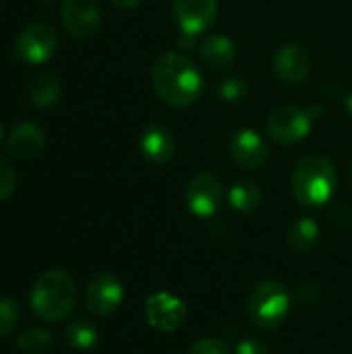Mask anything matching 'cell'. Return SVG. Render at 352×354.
<instances>
[{"mask_svg":"<svg viewBox=\"0 0 352 354\" xmlns=\"http://www.w3.org/2000/svg\"><path fill=\"white\" fill-rule=\"evenodd\" d=\"M75 301H77V284L66 270H58V268L44 272L35 280L29 292L31 311L48 324L66 319L75 307Z\"/></svg>","mask_w":352,"mask_h":354,"instance_id":"7a4b0ae2","label":"cell"},{"mask_svg":"<svg viewBox=\"0 0 352 354\" xmlns=\"http://www.w3.org/2000/svg\"><path fill=\"white\" fill-rule=\"evenodd\" d=\"M351 176H352V170H351Z\"/></svg>","mask_w":352,"mask_h":354,"instance_id":"4dcf8cb0","label":"cell"},{"mask_svg":"<svg viewBox=\"0 0 352 354\" xmlns=\"http://www.w3.org/2000/svg\"><path fill=\"white\" fill-rule=\"evenodd\" d=\"M60 93H62V85H60V79L54 75V73H39L31 79V85H29V102L39 108V110H46V108H52L58 100H60Z\"/></svg>","mask_w":352,"mask_h":354,"instance_id":"e0dca14e","label":"cell"},{"mask_svg":"<svg viewBox=\"0 0 352 354\" xmlns=\"http://www.w3.org/2000/svg\"><path fill=\"white\" fill-rule=\"evenodd\" d=\"M151 87L164 104L172 108H187L199 100L203 79L185 54L164 52L151 66Z\"/></svg>","mask_w":352,"mask_h":354,"instance_id":"6da1fadb","label":"cell"},{"mask_svg":"<svg viewBox=\"0 0 352 354\" xmlns=\"http://www.w3.org/2000/svg\"><path fill=\"white\" fill-rule=\"evenodd\" d=\"M199 56L210 68H228L237 60V44L222 33H214L201 39Z\"/></svg>","mask_w":352,"mask_h":354,"instance_id":"2e32d148","label":"cell"},{"mask_svg":"<svg viewBox=\"0 0 352 354\" xmlns=\"http://www.w3.org/2000/svg\"><path fill=\"white\" fill-rule=\"evenodd\" d=\"M216 93L220 95L222 102L226 104H239L247 97L249 93V85L245 83V79L241 77H228L224 79L218 87H216Z\"/></svg>","mask_w":352,"mask_h":354,"instance_id":"7402d4cb","label":"cell"},{"mask_svg":"<svg viewBox=\"0 0 352 354\" xmlns=\"http://www.w3.org/2000/svg\"><path fill=\"white\" fill-rule=\"evenodd\" d=\"M313 120L299 106H276L266 120V133L280 145H297L311 133Z\"/></svg>","mask_w":352,"mask_h":354,"instance_id":"5b68a950","label":"cell"},{"mask_svg":"<svg viewBox=\"0 0 352 354\" xmlns=\"http://www.w3.org/2000/svg\"><path fill=\"white\" fill-rule=\"evenodd\" d=\"M6 147L17 160H35L46 149V133L35 122H19L10 129Z\"/></svg>","mask_w":352,"mask_h":354,"instance_id":"5bb4252c","label":"cell"},{"mask_svg":"<svg viewBox=\"0 0 352 354\" xmlns=\"http://www.w3.org/2000/svg\"><path fill=\"white\" fill-rule=\"evenodd\" d=\"M234 354H272L268 344H263L259 338H243L239 344H237V351Z\"/></svg>","mask_w":352,"mask_h":354,"instance_id":"484cf974","label":"cell"},{"mask_svg":"<svg viewBox=\"0 0 352 354\" xmlns=\"http://www.w3.org/2000/svg\"><path fill=\"white\" fill-rule=\"evenodd\" d=\"M60 15L64 29L79 39L91 37L102 23V10L95 0H62Z\"/></svg>","mask_w":352,"mask_h":354,"instance_id":"7c38bea8","label":"cell"},{"mask_svg":"<svg viewBox=\"0 0 352 354\" xmlns=\"http://www.w3.org/2000/svg\"><path fill=\"white\" fill-rule=\"evenodd\" d=\"M290 311V295L284 284L276 280L257 282L247 297V313L249 319L259 330H278Z\"/></svg>","mask_w":352,"mask_h":354,"instance_id":"277c9868","label":"cell"},{"mask_svg":"<svg viewBox=\"0 0 352 354\" xmlns=\"http://www.w3.org/2000/svg\"><path fill=\"white\" fill-rule=\"evenodd\" d=\"M230 158L243 170H259L270 160L266 139L255 129H241L230 137Z\"/></svg>","mask_w":352,"mask_h":354,"instance_id":"8fae6325","label":"cell"},{"mask_svg":"<svg viewBox=\"0 0 352 354\" xmlns=\"http://www.w3.org/2000/svg\"><path fill=\"white\" fill-rule=\"evenodd\" d=\"M187 354H230V348L224 340L203 338V340H197Z\"/></svg>","mask_w":352,"mask_h":354,"instance_id":"d4e9b609","label":"cell"},{"mask_svg":"<svg viewBox=\"0 0 352 354\" xmlns=\"http://www.w3.org/2000/svg\"><path fill=\"white\" fill-rule=\"evenodd\" d=\"M145 319L154 330L176 332L187 319V305L168 290H158L145 301Z\"/></svg>","mask_w":352,"mask_h":354,"instance_id":"9c48e42d","label":"cell"},{"mask_svg":"<svg viewBox=\"0 0 352 354\" xmlns=\"http://www.w3.org/2000/svg\"><path fill=\"white\" fill-rule=\"evenodd\" d=\"M2 135H4V131H2V127H0V141H2Z\"/></svg>","mask_w":352,"mask_h":354,"instance_id":"f546056e","label":"cell"},{"mask_svg":"<svg viewBox=\"0 0 352 354\" xmlns=\"http://www.w3.org/2000/svg\"><path fill=\"white\" fill-rule=\"evenodd\" d=\"M263 195L261 189L253 183V180H237L230 189H228V203L234 212L239 214H253L261 207Z\"/></svg>","mask_w":352,"mask_h":354,"instance_id":"ac0fdd59","label":"cell"},{"mask_svg":"<svg viewBox=\"0 0 352 354\" xmlns=\"http://www.w3.org/2000/svg\"><path fill=\"white\" fill-rule=\"evenodd\" d=\"M336 191V168L330 158L309 153L299 160L293 172V195L303 207L326 205Z\"/></svg>","mask_w":352,"mask_h":354,"instance_id":"3957f363","label":"cell"},{"mask_svg":"<svg viewBox=\"0 0 352 354\" xmlns=\"http://www.w3.org/2000/svg\"><path fill=\"white\" fill-rule=\"evenodd\" d=\"M288 247L297 253H305L315 247L319 239V226L313 218H299L290 228H288Z\"/></svg>","mask_w":352,"mask_h":354,"instance_id":"ffe728a7","label":"cell"},{"mask_svg":"<svg viewBox=\"0 0 352 354\" xmlns=\"http://www.w3.org/2000/svg\"><path fill=\"white\" fill-rule=\"evenodd\" d=\"M19 324V305L12 299L0 297V340L10 336Z\"/></svg>","mask_w":352,"mask_h":354,"instance_id":"603a6c76","label":"cell"},{"mask_svg":"<svg viewBox=\"0 0 352 354\" xmlns=\"http://www.w3.org/2000/svg\"><path fill=\"white\" fill-rule=\"evenodd\" d=\"M297 297H299V301H303L305 305H313V303L319 299V286H315V284H303V286H299Z\"/></svg>","mask_w":352,"mask_h":354,"instance_id":"4316f807","label":"cell"},{"mask_svg":"<svg viewBox=\"0 0 352 354\" xmlns=\"http://www.w3.org/2000/svg\"><path fill=\"white\" fill-rule=\"evenodd\" d=\"M64 340L75 351H91L98 344V328L87 317H77L66 324Z\"/></svg>","mask_w":352,"mask_h":354,"instance_id":"d6986e66","label":"cell"},{"mask_svg":"<svg viewBox=\"0 0 352 354\" xmlns=\"http://www.w3.org/2000/svg\"><path fill=\"white\" fill-rule=\"evenodd\" d=\"M114 6H118V8H135V6H139L143 0H110Z\"/></svg>","mask_w":352,"mask_h":354,"instance_id":"83f0119b","label":"cell"},{"mask_svg":"<svg viewBox=\"0 0 352 354\" xmlns=\"http://www.w3.org/2000/svg\"><path fill=\"white\" fill-rule=\"evenodd\" d=\"M52 348V334L39 328H31L17 338V351L21 354H44Z\"/></svg>","mask_w":352,"mask_h":354,"instance_id":"44dd1931","label":"cell"},{"mask_svg":"<svg viewBox=\"0 0 352 354\" xmlns=\"http://www.w3.org/2000/svg\"><path fill=\"white\" fill-rule=\"evenodd\" d=\"M17 187V172H15V166L4 158L0 156V201L8 199L12 195Z\"/></svg>","mask_w":352,"mask_h":354,"instance_id":"cb8c5ba5","label":"cell"},{"mask_svg":"<svg viewBox=\"0 0 352 354\" xmlns=\"http://www.w3.org/2000/svg\"><path fill=\"white\" fill-rule=\"evenodd\" d=\"M272 66L280 81L295 85V83L305 81L307 75L311 73V54L305 46L290 41V44L280 46L274 52Z\"/></svg>","mask_w":352,"mask_h":354,"instance_id":"4fadbf2b","label":"cell"},{"mask_svg":"<svg viewBox=\"0 0 352 354\" xmlns=\"http://www.w3.org/2000/svg\"><path fill=\"white\" fill-rule=\"evenodd\" d=\"M122 299H124L122 282L112 272L95 274L85 288V307L95 317H108L114 311H118Z\"/></svg>","mask_w":352,"mask_h":354,"instance_id":"ba28073f","label":"cell"},{"mask_svg":"<svg viewBox=\"0 0 352 354\" xmlns=\"http://www.w3.org/2000/svg\"><path fill=\"white\" fill-rule=\"evenodd\" d=\"M344 104H346V110H349V114L352 116V91L349 93V95H346V102H344Z\"/></svg>","mask_w":352,"mask_h":354,"instance_id":"f1b7e54d","label":"cell"},{"mask_svg":"<svg viewBox=\"0 0 352 354\" xmlns=\"http://www.w3.org/2000/svg\"><path fill=\"white\" fill-rule=\"evenodd\" d=\"M172 15L180 33L195 37L216 23L218 0H172Z\"/></svg>","mask_w":352,"mask_h":354,"instance_id":"30bf717a","label":"cell"},{"mask_svg":"<svg viewBox=\"0 0 352 354\" xmlns=\"http://www.w3.org/2000/svg\"><path fill=\"white\" fill-rule=\"evenodd\" d=\"M58 48L56 29L50 23H29L17 37V56L27 64L48 62Z\"/></svg>","mask_w":352,"mask_h":354,"instance_id":"8992f818","label":"cell"},{"mask_svg":"<svg viewBox=\"0 0 352 354\" xmlns=\"http://www.w3.org/2000/svg\"><path fill=\"white\" fill-rule=\"evenodd\" d=\"M139 149L145 162H149L151 166H164L174 156V139L168 129L160 124H151L141 133Z\"/></svg>","mask_w":352,"mask_h":354,"instance_id":"9a60e30c","label":"cell"},{"mask_svg":"<svg viewBox=\"0 0 352 354\" xmlns=\"http://www.w3.org/2000/svg\"><path fill=\"white\" fill-rule=\"evenodd\" d=\"M224 199L222 183L214 172H197L185 189V203L197 218H212Z\"/></svg>","mask_w":352,"mask_h":354,"instance_id":"52a82bcc","label":"cell"}]
</instances>
